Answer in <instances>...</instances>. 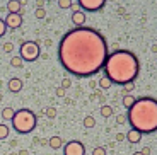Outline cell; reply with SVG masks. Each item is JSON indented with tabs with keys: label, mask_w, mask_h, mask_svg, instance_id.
Returning <instances> with one entry per match:
<instances>
[{
	"label": "cell",
	"mask_w": 157,
	"mask_h": 155,
	"mask_svg": "<svg viewBox=\"0 0 157 155\" xmlns=\"http://www.w3.org/2000/svg\"><path fill=\"white\" fill-rule=\"evenodd\" d=\"M108 43L94 27H75L63 34L58 44V60L68 74L75 77H92L104 68Z\"/></svg>",
	"instance_id": "6da1fadb"
},
{
	"label": "cell",
	"mask_w": 157,
	"mask_h": 155,
	"mask_svg": "<svg viewBox=\"0 0 157 155\" xmlns=\"http://www.w3.org/2000/svg\"><path fill=\"white\" fill-rule=\"evenodd\" d=\"M140 72V62L137 55L128 50H118L109 55L104 63V77L109 78L111 84L125 85L133 82Z\"/></svg>",
	"instance_id": "7a4b0ae2"
},
{
	"label": "cell",
	"mask_w": 157,
	"mask_h": 155,
	"mask_svg": "<svg viewBox=\"0 0 157 155\" xmlns=\"http://www.w3.org/2000/svg\"><path fill=\"white\" fill-rule=\"evenodd\" d=\"M126 121L142 135L155 133L157 130V101L154 97H140L128 109Z\"/></svg>",
	"instance_id": "3957f363"
},
{
	"label": "cell",
	"mask_w": 157,
	"mask_h": 155,
	"mask_svg": "<svg viewBox=\"0 0 157 155\" xmlns=\"http://www.w3.org/2000/svg\"><path fill=\"white\" fill-rule=\"evenodd\" d=\"M12 128L16 130L21 135H28L33 130L36 128V114L31 109H19V111L14 112V118H12Z\"/></svg>",
	"instance_id": "277c9868"
},
{
	"label": "cell",
	"mask_w": 157,
	"mask_h": 155,
	"mask_svg": "<svg viewBox=\"0 0 157 155\" xmlns=\"http://www.w3.org/2000/svg\"><path fill=\"white\" fill-rule=\"evenodd\" d=\"M41 55V48L36 41H24L19 48V56L22 62H36Z\"/></svg>",
	"instance_id": "5b68a950"
},
{
	"label": "cell",
	"mask_w": 157,
	"mask_h": 155,
	"mask_svg": "<svg viewBox=\"0 0 157 155\" xmlns=\"http://www.w3.org/2000/svg\"><path fill=\"white\" fill-rule=\"evenodd\" d=\"M63 155H86V147L82 142L72 140L63 147Z\"/></svg>",
	"instance_id": "8992f818"
},
{
	"label": "cell",
	"mask_w": 157,
	"mask_h": 155,
	"mask_svg": "<svg viewBox=\"0 0 157 155\" xmlns=\"http://www.w3.org/2000/svg\"><path fill=\"white\" fill-rule=\"evenodd\" d=\"M106 5V0H78L77 7L84 9L86 12H98Z\"/></svg>",
	"instance_id": "52a82bcc"
},
{
	"label": "cell",
	"mask_w": 157,
	"mask_h": 155,
	"mask_svg": "<svg viewBox=\"0 0 157 155\" xmlns=\"http://www.w3.org/2000/svg\"><path fill=\"white\" fill-rule=\"evenodd\" d=\"M4 22H5V26H7V29L9 27H10V29H17V27L22 26V14H9Z\"/></svg>",
	"instance_id": "ba28073f"
},
{
	"label": "cell",
	"mask_w": 157,
	"mask_h": 155,
	"mask_svg": "<svg viewBox=\"0 0 157 155\" xmlns=\"http://www.w3.org/2000/svg\"><path fill=\"white\" fill-rule=\"evenodd\" d=\"M7 87H9V90H10V92L17 94V92H21V90H22L24 85H22V80H21V78L14 77V78H10V80H9Z\"/></svg>",
	"instance_id": "9c48e42d"
},
{
	"label": "cell",
	"mask_w": 157,
	"mask_h": 155,
	"mask_svg": "<svg viewBox=\"0 0 157 155\" xmlns=\"http://www.w3.org/2000/svg\"><path fill=\"white\" fill-rule=\"evenodd\" d=\"M126 140H128L130 143H138V142H142V133L132 128L128 133H126Z\"/></svg>",
	"instance_id": "30bf717a"
},
{
	"label": "cell",
	"mask_w": 157,
	"mask_h": 155,
	"mask_svg": "<svg viewBox=\"0 0 157 155\" xmlns=\"http://www.w3.org/2000/svg\"><path fill=\"white\" fill-rule=\"evenodd\" d=\"M72 21H74V24H77V27H82L84 24H86V14L80 10L74 12L72 14Z\"/></svg>",
	"instance_id": "8fae6325"
},
{
	"label": "cell",
	"mask_w": 157,
	"mask_h": 155,
	"mask_svg": "<svg viewBox=\"0 0 157 155\" xmlns=\"http://www.w3.org/2000/svg\"><path fill=\"white\" fill-rule=\"evenodd\" d=\"M21 5H22V2H19V0H10V2H7L9 14H21Z\"/></svg>",
	"instance_id": "7c38bea8"
},
{
	"label": "cell",
	"mask_w": 157,
	"mask_h": 155,
	"mask_svg": "<svg viewBox=\"0 0 157 155\" xmlns=\"http://www.w3.org/2000/svg\"><path fill=\"white\" fill-rule=\"evenodd\" d=\"M48 145H50L53 150H58V148L63 147V140L60 138V136H51V138L48 140Z\"/></svg>",
	"instance_id": "4fadbf2b"
},
{
	"label": "cell",
	"mask_w": 157,
	"mask_h": 155,
	"mask_svg": "<svg viewBox=\"0 0 157 155\" xmlns=\"http://www.w3.org/2000/svg\"><path fill=\"white\" fill-rule=\"evenodd\" d=\"M135 101H137V99H135L133 96H130V94H126V96L123 97V106H125L126 109H130L132 106L135 104Z\"/></svg>",
	"instance_id": "5bb4252c"
},
{
	"label": "cell",
	"mask_w": 157,
	"mask_h": 155,
	"mask_svg": "<svg viewBox=\"0 0 157 155\" xmlns=\"http://www.w3.org/2000/svg\"><path fill=\"white\" fill-rule=\"evenodd\" d=\"M82 124H84V128H94V126H96L94 116H86V118H84V121H82Z\"/></svg>",
	"instance_id": "9a60e30c"
},
{
	"label": "cell",
	"mask_w": 157,
	"mask_h": 155,
	"mask_svg": "<svg viewBox=\"0 0 157 155\" xmlns=\"http://www.w3.org/2000/svg\"><path fill=\"white\" fill-rule=\"evenodd\" d=\"M10 65L14 66V68H22L24 62H22L21 56H12V58H10Z\"/></svg>",
	"instance_id": "2e32d148"
},
{
	"label": "cell",
	"mask_w": 157,
	"mask_h": 155,
	"mask_svg": "<svg viewBox=\"0 0 157 155\" xmlns=\"http://www.w3.org/2000/svg\"><path fill=\"white\" fill-rule=\"evenodd\" d=\"M14 109L12 108H4L2 109V118H4V119H12V118H14Z\"/></svg>",
	"instance_id": "e0dca14e"
},
{
	"label": "cell",
	"mask_w": 157,
	"mask_h": 155,
	"mask_svg": "<svg viewBox=\"0 0 157 155\" xmlns=\"http://www.w3.org/2000/svg\"><path fill=\"white\" fill-rule=\"evenodd\" d=\"M99 87H101L102 90H108L109 87H113V84L109 82V78H106V77H102L101 80H99Z\"/></svg>",
	"instance_id": "ac0fdd59"
},
{
	"label": "cell",
	"mask_w": 157,
	"mask_h": 155,
	"mask_svg": "<svg viewBox=\"0 0 157 155\" xmlns=\"http://www.w3.org/2000/svg\"><path fill=\"white\" fill-rule=\"evenodd\" d=\"M101 116L102 118L113 116V108H111V106H102V108H101Z\"/></svg>",
	"instance_id": "d6986e66"
},
{
	"label": "cell",
	"mask_w": 157,
	"mask_h": 155,
	"mask_svg": "<svg viewBox=\"0 0 157 155\" xmlns=\"http://www.w3.org/2000/svg\"><path fill=\"white\" fill-rule=\"evenodd\" d=\"M9 136V126L5 123H0V140H5Z\"/></svg>",
	"instance_id": "ffe728a7"
},
{
	"label": "cell",
	"mask_w": 157,
	"mask_h": 155,
	"mask_svg": "<svg viewBox=\"0 0 157 155\" xmlns=\"http://www.w3.org/2000/svg\"><path fill=\"white\" fill-rule=\"evenodd\" d=\"M58 5L62 9H68V7H72L74 4H72V0H58Z\"/></svg>",
	"instance_id": "44dd1931"
},
{
	"label": "cell",
	"mask_w": 157,
	"mask_h": 155,
	"mask_svg": "<svg viewBox=\"0 0 157 155\" xmlns=\"http://www.w3.org/2000/svg\"><path fill=\"white\" fill-rule=\"evenodd\" d=\"M135 89V85H133V82H128V84H125V87H123V94H128V92H132V90Z\"/></svg>",
	"instance_id": "7402d4cb"
},
{
	"label": "cell",
	"mask_w": 157,
	"mask_h": 155,
	"mask_svg": "<svg viewBox=\"0 0 157 155\" xmlns=\"http://www.w3.org/2000/svg\"><path fill=\"white\" fill-rule=\"evenodd\" d=\"M7 34V26H5L4 19H0V38H4Z\"/></svg>",
	"instance_id": "603a6c76"
},
{
	"label": "cell",
	"mask_w": 157,
	"mask_h": 155,
	"mask_svg": "<svg viewBox=\"0 0 157 155\" xmlns=\"http://www.w3.org/2000/svg\"><path fill=\"white\" fill-rule=\"evenodd\" d=\"M92 155H106V148L104 147H96L92 150Z\"/></svg>",
	"instance_id": "cb8c5ba5"
},
{
	"label": "cell",
	"mask_w": 157,
	"mask_h": 155,
	"mask_svg": "<svg viewBox=\"0 0 157 155\" xmlns=\"http://www.w3.org/2000/svg\"><path fill=\"white\" fill-rule=\"evenodd\" d=\"M44 112H46V116H48V118H51V119H53V118L56 116V109H55V108H48Z\"/></svg>",
	"instance_id": "d4e9b609"
},
{
	"label": "cell",
	"mask_w": 157,
	"mask_h": 155,
	"mask_svg": "<svg viewBox=\"0 0 157 155\" xmlns=\"http://www.w3.org/2000/svg\"><path fill=\"white\" fill-rule=\"evenodd\" d=\"M36 17L38 19H44L46 17V10L44 9H36Z\"/></svg>",
	"instance_id": "484cf974"
},
{
	"label": "cell",
	"mask_w": 157,
	"mask_h": 155,
	"mask_svg": "<svg viewBox=\"0 0 157 155\" xmlns=\"http://www.w3.org/2000/svg\"><path fill=\"white\" fill-rule=\"evenodd\" d=\"M60 87H63V89L67 90L68 87H72V80H70V78H63V80H62V85H60Z\"/></svg>",
	"instance_id": "4316f807"
},
{
	"label": "cell",
	"mask_w": 157,
	"mask_h": 155,
	"mask_svg": "<svg viewBox=\"0 0 157 155\" xmlns=\"http://www.w3.org/2000/svg\"><path fill=\"white\" fill-rule=\"evenodd\" d=\"M116 123L118 124H125L126 123V114H118V116H116Z\"/></svg>",
	"instance_id": "83f0119b"
},
{
	"label": "cell",
	"mask_w": 157,
	"mask_h": 155,
	"mask_svg": "<svg viewBox=\"0 0 157 155\" xmlns=\"http://www.w3.org/2000/svg\"><path fill=\"white\" fill-rule=\"evenodd\" d=\"M12 50H14V44L12 43H5L4 44V53H12Z\"/></svg>",
	"instance_id": "f1b7e54d"
},
{
	"label": "cell",
	"mask_w": 157,
	"mask_h": 155,
	"mask_svg": "<svg viewBox=\"0 0 157 155\" xmlns=\"http://www.w3.org/2000/svg\"><path fill=\"white\" fill-rule=\"evenodd\" d=\"M55 94H56V97H63L65 96V89H63V87H56Z\"/></svg>",
	"instance_id": "f546056e"
},
{
	"label": "cell",
	"mask_w": 157,
	"mask_h": 155,
	"mask_svg": "<svg viewBox=\"0 0 157 155\" xmlns=\"http://www.w3.org/2000/svg\"><path fill=\"white\" fill-rule=\"evenodd\" d=\"M140 153H142V155H150V147H144V148L140 150Z\"/></svg>",
	"instance_id": "4dcf8cb0"
},
{
	"label": "cell",
	"mask_w": 157,
	"mask_h": 155,
	"mask_svg": "<svg viewBox=\"0 0 157 155\" xmlns=\"http://www.w3.org/2000/svg\"><path fill=\"white\" fill-rule=\"evenodd\" d=\"M123 138H125V135H123V133H118V135H116V140H118V142H121Z\"/></svg>",
	"instance_id": "1f68e13d"
},
{
	"label": "cell",
	"mask_w": 157,
	"mask_h": 155,
	"mask_svg": "<svg viewBox=\"0 0 157 155\" xmlns=\"http://www.w3.org/2000/svg\"><path fill=\"white\" fill-rule=\"evenodd\" d=\"M19 155H28V150H21Z\"/></svg>",
	"instance_id": "d6a6232c"
},
{
	"label": "cell",
	"mask_w": 157,
	"mask_h": 155,
	"mask_svg": "<svg viewBox=\"0 0 157 155\" xmlns=\"http://www.w3.org/2000/svg\"><path fill=\"white\" fill-rule=\"evenodd\" d=\"M133 155H142V153H140V152H135V153H133Z\"/></svg>",
	"instance_id": "836d02e7"
}]
</instances>
